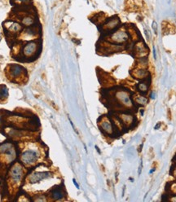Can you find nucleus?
<instances>
[{"label": "nucleus", "instance_id": "f257e3e1", "mask_svg": "<svg viewBox=\"0 0 176 202\" xmlns=\"http://www.w3.org/2000/svg\"><path fill=\"white\" fill-rule=\"evenodd\" d=\"M129 39V35L127 32L122 29L116 31L114 33L110 35V37L108 38V40L112 43H116V44H122L127 42Z\"/></svg>", "mask_w": 176, "mask_h": 202}, {"label": "nucleus", "instance_id": "f03ea898", "mask_svg": "<svg viewBox=\"0 0 176 202\" xmlns=\"http://www.w3.org/2000/svg\"><path fill=\"white\" fill-rule=\"evenodd\" d=\"M21 161L27 165L34 164L38 158V153L35 149H29L21 155Z\"/></svg>", "mask_w": 176, "mask_h": 202}, {"label": "nucleus", "instance_id": "7ed1b4c3", "mask_svg": "<svg viewBox=\"0 0 176 202\" xmlns=\"http://www.w3.org/2000/svg\"><path fill=\"white\" fill-rule=\"evenodd\" d=\"M38 44L36 42H29L27 43L24 48H23V55H25L26 58H31L37 53Z\"/></svg>", "mask_w": 176, "mask_h": 202}, {"label": "nucleus", "instance_id": "20e7f679", "mask_svg": "<svg viewBox=\"0 0 176 202\" xmlns=\"http://www.w3.org/2000/svg\"><path fill=\"white\" fill-rule=\"evenodd\" d=\"M25 74V69L21 65L18 64H13L9 68L10 77L13 79H18L22 77H24Z\"/></svg>", "mask_w": 176, "mask_h": 202}, {"label": "nucleus", "instance_id": "39448f33", "mask_svg": "<svg viewBox=\"0 0 176 202\" xmlns=\"http://www.w3.org/2000/svg\"><path fill=\"white\" fill-rule=\"evenodd\" d=\"M116 97H117V100H119L121 104H124L126 106H130L131 105V100H130V95L127 91H117V94H116Z\"/></svg>", "mask_w": 176, "mask_h": 202}, {"label": "nucleus", "instance_id": "423d86ee", "mask_svg": "<svg viewBox=\"0 0 176 202\" xmlns=\"http://www.w3.org/2000/svg\"><path fill=\"white\" fill-rule=\"evenodd\" d=\"M50 173L48 172H36L34 173L33 175H30L29 177V181L32 184H36L43 180L44 178H46L50 176Z\"/></svg>", "mask_w": 176, "mask_h": 202}, {"label": "nucleus", "instance_id": "0eeeda50", "mask_svg": "<svg viewBox=\"0 0 176 202\" xmlns=\"http://www.w3.org/2000/svg\"><path fill=\"white\" fill-rule=\"evenodd\" d=\"M22 175H23L22 168L18 165H15L13 168V170H12V171H11L12 178H13V179L15 182L21 181V179L22 178Z\"/></svg>", "mask_w": 176, "mask_h": 202}, {"label": "nucleus", "instance_id": "6e6552de", "mask_svg": "<svg viewBox=\"0 0 176 202\" xmlns=\"http://www.w3.org/2000/svg\"><path fill=\"white\" fill-rule=\"evenodd\" d=\"M119 23H120L119 19L117 17H113V18L109 19L108 21H107V22L105 23V25H104V29L107 31L113 30V29H114L118 26Z\"/></svg>", "mask_w": 176, "mask_h": 202}, {"label": "nucleus", "instance_id": "1a4fd4ad", "mask_svg": "<svg viewBox=\"0 0 176 202\" xmlns=\"http://www.w3.org/2000/svg\"><path fill=\"white\" fill-rule=\"evenodd\" d=\"M136 54L138 55L139 57H142L147 54L148 50L146 48L145 45L143 43H138L135 45V51Z\"/></svg>", "mask_w": 176, "mask_h": 202}, {"label": "nucleus", "instance_id": "9d476101", "mask_svg": "<svg viewBox=\"0 0 176 202\" xmlns=\"http://www.w3.org/2000/svg\"><path fill=\"white\" fill-rule=\"evenodd\" d=\"M148 75V71L144 69H139L138 70L134 72V77L138 78V79H147Z\"/></svg>", "mask_w": 176, "mask_h": 202}, {"label": "nucleus", "instance_id": "9b49d317", "mask_svg": "<svg viewBox=\"0 0 176 202\" xmlns=\"http://www.w3.org/2000/svg\"><path fill=\"white\" fill-rule=\"evenodd\" d=\"M8 23H9V25H7L6 27L7 28V29L10 32H12V33H18V32L21 30V25L19 23L13 21H10Z\"/></svg>", "mask_w": 176, "mask_h": 202}, {"label": "nucleus", "instance_id": "f8f14e48", "mask_svg": "<svg viewBox=\"0 0 176 202\" xmlns=\"http://www.w3.org/2000/svg\"><path fill=\"white\" fill-rule=\"evenodd\" d=\"M101 128L108 134H112L113 133V126L110 122H108V120L103 121L101 123Z\"/></svg>", "mask_w": 176, "mask_h": 202}, {"label": "nucleus", "instance_id": "ddd939ff", "mask_svg": "<svg viewBox=\"0 0 176 202\" xmlns=\"http://www.w3.org/2000/svg\"><path fill=\"white\" fill-rule=\"evenodd\" d=\"M21 22L23 25H25V26H32V25L34 24V19L33 16H31V15H25L24 16L21 20Z\"/></svg>", "mask_w": 176, "mask_h": 202}, {"label": "nucleus", "instance_id": "4468645a", "mask_svg": "<svg viewBox=\"0 0 176 202\" xmlns=\"http://www.w3.org/2000/svg\"><path fill=\"white\" fill-rule=\"evenodd\" d=\"M137 88H138V90H139V91L140 92V93H146V92L148 91V88H149L148 83H147L146 81L140 82V83L138 84Z\"/></svg>", "mask_w": 176, "mask_h": 202}, {"label": "nucleus", "instance_id": "2eb2a0df", "mask_svg": "<svg viewBox=\"0 0 176 202\" xmlns=\"http://www.w3.org/2000/svg\"><path fill=\"white\" fill-rule=\"evenodd\" d=\"M52 196L54 200H60L64 196V193L60 188H56V189H54L52 191Z\"/></svg>", "mask_w": 176, "mask_h": 202}, {"label": "nucleus", "instance_id": "dca6fc26", "mask_svg": "<svg viewBox=\"0 0 176 202\" xmlns=\"http://www.w3.org/2000/svg\"><path fill=\"white\" fill-rule=\"evenodd\" d=\"M121 119L123 122L124 124L126 125H130L132 123L133 121V116L130 114H122L121 116Z\"/></svg>", "mask_w": 176, "mask_h": 202}, {"label": "nucleus", "instance_id": "f3484780", "mask_svg": "<svg viewBox=\"0 0 176 202\" xmlns=\"http://www.w3.org/2000/svg\"><path fill=\"white\" fill-rule=\"evenodd\" d=\"M135 100L138 104H140V105H145L147 103H148V100L146 97L143 96V95H136L135 97Z\"/></svg>", "mask_w": 176, "mask_h": 202}, {"label": "nucleus", "instance_id": "a211bd4d", "mask_svg": "<svg viewBox=\"0 0 176 202\" xmlns=\"http://www.w3.org/2000/svg\"><path fill=\"white\" fill-rule=\"evenodd\" d=\"M7 96V89L5 86H0V99H4Z\"/></svg>", "mask_w": 176, "mask_h": 202}, {"label": "nucleus", "instance_id": "6ab92c4d", "mask_svg": "<svg viewBox=\"0 0 176 202\" xmlns=\"http://www.w3.org/2000/svg\"><path fill=\"white\" fill-rule=\"evenodd\" d=\"M171 191L176 193V184H174L171 185Z\"/></svg>", "mask_w": 176, "mask_h": 202}, {"label": "nucleus", "instance_id": "aec40b11", "mask_svg": "<svg viewBox=\"0 0 176 202\" xmlns=\"http://www.w3.org/2000/svg\"><path fill=\"white\" fill-rule=\"evenodd\" d=\"M153 55H154V58H157V55H156V51H155V48L153 47Z\"/></svg>", "mask_w": 176, "mask_h": 202}, {"label": "nucleus", "instance_id": "412c9836", "mask_svg": "<svg viewBox=\"0 0 176 202\" xmlns=\"http://www.w3.org/2000/svg\"><path fill=\"white\" fill-rule=\"evenodd\" d=\"M74 184H75V186H76V187H77V188H79V187H78V185H77V183H76V181L74 180Z\"/></svg>", "mask_w": 176, "mask_h": 202}, {"label": "nucleus", "instance_id": "4be33fe9", "mask_svg": "<svg viewBox=\"0 0 176 202\" xmlns=\"http://www.w3.org/2000/svg\"><path fill=\"white\" fill-rule=\"evenodd\" d=\"M160 127V123H158V125H157V126H155V129H158Z\"/></svg>", "mask_w": 176, "mask_h": 202}, {"label": "nucleus", "instance_id": "5701e85b", "mask_svg": "<svg viewBox=\"0 0 176 202\" xmlns=\"http://www.w3.org/2000/svg\"><path fill=\"white\" fill-rule=\"evenodd\" d=\"M173 174H174V175H175V177H176V169H175V170H174Z\"/></svg>", "mask_w": 176, "mask_h": 202}]
</instances>
